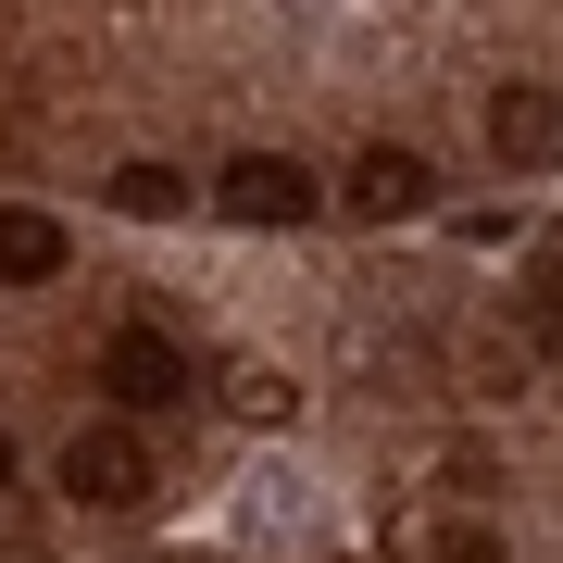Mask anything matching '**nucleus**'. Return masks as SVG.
<instances>
[{
    "label": "nucleus",
    "mask_w": 563,
    "mask_h": 563,
    "mask_svg": "<svg viewBox=\"0 0 563 563\" xmlns=\"http://www.w3.org/2000/svg\"><path fill=\"white\" fill-rule=\"evenodd\" d=\"M476 125H488V151H501L514 163V176H551V163H563V101H551V88H488V101H476Z\"/></svg>",
    "instance_id": "3"
},
{
    "label": "nucleus",
    "mask_w": 563,
    "mask_h": 563,
    "mask_svg": "<svg viewBox=\"0 0 563 563\" xmlns=\"http://www.w3.org/2000/svg\"><path fill=\"white\" fill-rule=\"evenodd\" d=\"M539 339H551V363H563V251H551V276H539Z\"/></svg>",
    "instance_id": "10"
},
{
    "label": "nucleus",
    "mask_w": 563,
    "mask_h": 563,
    "mask_svg": "<svg viewBox=\"0 0 563 563\" xmlns=\"http://www.w3.org/2000/svg\"><path fill=\"white\" fill-rule=\"evenodd\" d=\"M101 388L125 413H163V401H188V351L163 339V325H113V351H101Z\"/></svg>",
    "instance_id": "4"
},
{
    "label": "nucleus",
    "mask_w": 563,
    "mask_h": 563,
    "mask_svg": "<svg viewBox=\"0 0 563 563\" xmlns=\"http://www.w3.org/2000/svg\"><path fill=\"white\" fill-rule=\"evenodd\" d=\"M63 488H76L88 514H139L163 488V451L139 439V426H76V439H63Z\"/></svg>",
    "instance_id": "1"
},
{
    "label": "nucleus",
    "mask_w": 563,
    "mask_h": 563,
    "mask_svg": "<svg viewBox=\"0 0 563 563\" xmlns=\"http://www.w3.org/2000/svg\"><path fill=\"white\" fill-rule=\"evenodd\" d=\"M0 476H13V439H0Z\"/></svg>",
    "instance_id": "11"
},
{
    "label": "nucleus",
    "mask_w": 563,
    "mask_h": 563,
    "mask_svg": "<svg viewBox=\"0 0 563 563\" xmlns=\"http://www.w3.org/2000/svg\"><path fill=\"white\" fill-rule=\"evenodd\" d=\"M313 201H325L313 163H288V151H239V163L213 176V213H225V225H263V239H276V225H313Z\"/></svg>",
    "instance_id": "2"
},
{
    "label": "nucleus",
    "mask_w": 563,
    "mask_h": 563,
    "mask_svg": "<svg viewBox=\"0 0 563 563\" xmlns=\"http://www.w3.org/2000/svg\"><path fill=\"white\" fill-rule=\"evenodd\" d=\"M225 413H239V426H288V413H301V376H276V363H239V376H225Z\"/></svg>",
    "instance_id": "8"
},
{
    "label": "nucleus",
    "mask_w": 563,
    "mask_h": 563,
    "mask_svg": "<svg viewBox=\"0 0 563 563\" xmlns=\"http://www.w3.org/2000/svg\"><path fill=\"white\" fill-rule=\"evenodd\" d=\"M38 276H63V225L25 213V201H0V288H38Z\"/></svg>",
    "instance_id": "6"
},
{
    "label": "nucleus",
    "mask_w": 563,
    "mask_h": 563,
    "mask_svg": "<svg viewBox=\"0 0 563 563\" xmlns=\"http://www.w3.org/2000/svg\"><path fill=\"white\" fill-rule=\"evenodd\" d=\"M339 201H351L363 225H413L426 201H439V176H426V151H388V139H376V151L351 163V188H339Z\"/></svg>",
    "instance_id": "5"
},
{
    "label": "nucleus",
    "mask_w": 563,
    "mask_h": 563,
    "mask_svg": "<svg viewBox=\"0 0 563 563\" xmlns=\"http://www.w3.org/2000/svg\"><path fill=\"white\" fill-rule=\"evenodd\" d=\"M439 563H501V526H476V514L439 526Z\"/></svg>",
    "instance_id": "9"
},
{
    "label": "nucleus",
    "mask_w": 563,
    "mask_h": 563,
    "mask_svg": "<svg viewBox=\"0 0 563 563\" xmlns=\"http://www.w3.org/2000/svg\"><path fill=\"white\" fill-rule=\"evenodd\" d=\"M113 213L176 225V213H188V176H176V163H113Z\"/></svg>",
    "instance_id": "7"
}]
</instances>
